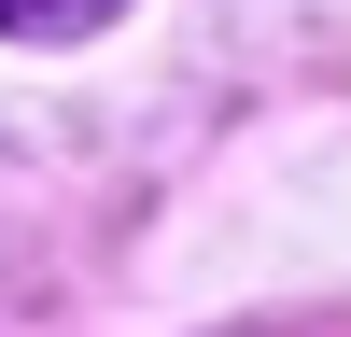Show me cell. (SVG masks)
I'll return each instance as SVG.
<instances>
[{
  "instance_id": "cell-1",
  "label": "cell",
  "mask_w": 351,
  "mask_h": 337,
  "mask_svg": "<svg viewBox=\"0 0 351 337\" xmlns=\"http://www.w3.org/2000/svg\"><path fill=\"white\" fill-rule=\"evenodd\" d=\"M127 0H0V28L14 42H84V28H112Z\"/></svg>"
}]
</instances>
